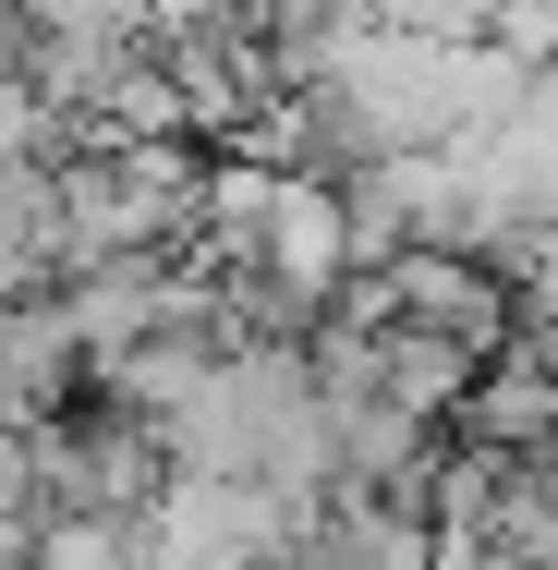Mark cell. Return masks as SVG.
Returning a JSON list of instances; mask_svg holds the SVG:
<instances>
[{
	"label": "cell",
	"instance_id": "1",
	"mask_svg": "<svg viewBox=\"0 0 558 570\" xmlns=\"http://www.w3.org/2000/svg\"><path fill=\"white\" fill-rule=\"evenodd\" d=\"M473 425H486V438H558V376L547 364H498V376L473 389Z\"/></svg>",
	"mask_w": 558,
	"mask_h": 570
}]
</instances>
